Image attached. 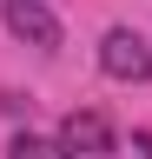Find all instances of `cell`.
<instances>
[{"label":"cell","mask_w":152,"mask_h":159,"mask_svg":"<svg viewBox=\"0 0 152 159\" xmlns=\"http://www.w3.org/2000/svg\"><path fill=\"white\" fill-rule=\"evenodd\" d=\"M0 20H7L13 40H27V47H40V53L60 47V13H53L46 0H7V7H0Z\"/></svg>","instance_id":"cell-2"},{"label":"cell","mask_w":152,"mask_h":159,"mask_svg":"<svg viewBox=\"0 0 152 159\" xmlns=\"http://www.w3.org/2000/svg\"><path fill=\"white\" fill-rule=\"evenodd\" d=\"M132 152H139V159H152V133H132Z\"/></svg>","instance_id":"cell-5"},{"label":"cell","mask_w":152,"mask_h":159,"mask_svg":"<svg viewBox=\"0 0 152 159\" xmlns=\"http://www.w3.org/2000/svg\"><path fill=\"white\" fill-rule=\"evenodd\" d=\"M7 159H80V152H73L66 139H46V133H20V139L7 146Z\"/></svg>","instance_id":"cell-4"},{"label":"cell","mask_w":152,"mask_h":159,"mask_svg":"<svg viewBox=\"0 0 152 159\" xmlns=\"http://www.w3.org/2000/svg\"><path fill=\"white\" fill-rule=\"evenodd\" d=\"M99 73L119 80V86H145L152 80V40L132 27H106L99 33Z\"/></svg>","instance_id":"cell-1"},{"label":"cell","mask_w":152,"mask_h":159,"mask_svg":"<svg viewBox=\"0 0 152 159\" xmlns=\"http://www.w3.org/2000/svg\"><path fill=\"white\" fill-rule=\"evenodd\" d=\"M60 139H66V146L73 152H112V146H119V139H112V126H106V113H66V126H60Z\"/></svg>","instance_id":"cell-3"}]
</instances>
